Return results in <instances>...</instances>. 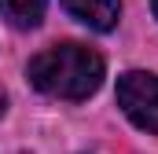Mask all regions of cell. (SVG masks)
<instances>
[{"label": "cell", "mask_w": 158, "mask_h": 154, "mask_svg": "<svg viewBox=\"0 0 158 154\" xmlns=\"http://www.w3.org/2000/svg\"><path fill=\"white\" fill-rule=\"evenodd\" d=\"M103 74H107L103 55L85 44H74V40L37 51L26 66V77L37 92L52 95V99H70V103L96 95L103 84Z\"/></svg>", "instance_id": "1"}, {"label": "cell", "mask_w": 158, "mask_h": 154, "mask_svg": "<svg viewBox=\"0 0 158 154\" xmlns=\"http://www.w3.org/2000/svg\"><path fill=\"white\" fill-rule=\"evenodd\" d=\"M118 107L125 117L158 136V74H143V70H129L118 77Z\"/></svg>", "instance_id": "2"}, {"label": "cell", "mask_w": 158, "mask_h": 154, "mask_svg": "<svg viewBox=\"0 0 158 154\" xmlns=\"http://www.w3.org/2000/svg\"><path fill=\"white\" fill-rule=\"evenodd\" d=\"M63 7L96 33H110L121 18V0H63Z\"/></svg>", "instance_id": "3"}, {"label": "cell", "mask_w": 158, "mask_h": 154, "mask_svg": "<svg viewBox=\"0 0 158 154\" xmlns=\"http://www.w3.org/2000/svg\"><path fill=\"white\" fill-rule=\"evenodd\" d=\"M44 7L48 0H0V15L19 30H33L44 18Z\"/></svg>", "instance_id": "4"}, {"label": "cell", "mask_w": 158, "mask_h": 154, "mask_svg": "<svg viewBox=\"0 0 158 154\" xmlns=\"http://www.w3.org/2000/svg\"><path fill=\"white\" fill-rule=\"evenodd\" d=\"M4 110H7V95H4V88H0V117H4Z\"/></svg>", "instance_id": "5"}, {"label": "cell", "mask_w": 158, "mask_h": 154, "mask_svg": "<svg viewBox=\"0 0 158 154\" xmlns=\"http://www.w3.org/2000/svg\"><path fill=\"white\" fill-rule=\"evenodd\" d=\"M151 11H155V18H158V0H151Z\"/></svg>", "instance_id": "6"}]
</instances>
